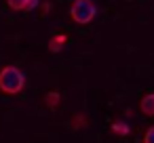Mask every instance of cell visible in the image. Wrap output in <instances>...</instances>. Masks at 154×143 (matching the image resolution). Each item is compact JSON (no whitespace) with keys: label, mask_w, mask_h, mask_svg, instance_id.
Segmentation results:
<instances>
[{"label":"cell","mask_w":154,"mask_h":143,"mask_svg":"<svg viewBox=\"0 0 154 143\" xmlns=\"http://www.w3.org/2000/svg\"><path fill=\"white\" fill-rule=\"evenodd\" d=\"M139 109H141V114H146V116H154V93H150V95H146V97L141 99Z\"/></svg>","instance_id":"cell-3"},{"label":"cell","mask_w":154,"mask_h":143,"mask_svg":"<svg viewBox=\"0 0 154 143\" xmlns=\"http://www.w3.org/2000/svg\"><path fill=\"white\" fill-rule=\"evenodd\" d=\"M26 84V76L21 74L19 67L15 65H7L0 70V91L7 93V95H17L23 91Z\"/></svg>","instance_id":"cell-1"},{"label":"cell","mask_w":154,"mask_h":143,"mask_svg":"<svg viewBox=\"0 0 154 143\" xmlns=\"http://www.w3.org/2000/svg\"><path fill=\"white\" fill-rule=\"evenodd\" d=\"M112 130L114 133H120V135H127L129 133V126L122 124V122H116V124H112Z\"/></svg>","instance_id":"cell-7"},{"label":"cell","mask_w":154,"mask_h":143,"mask_svg":"<svg viewBox=\"0 0 154 143\" xmlns=\"http://www.w3.org/2000/svg\"><path fill=\"white\" fill-rule=\"evenodd\" d=\"M45 101H47V105H49L51 109H55V107H57V101H59V93H55V91H51V93H47V97H45Z\"/></svg>","instance_id":"cell-6"},{"label":"cell","mask_w":154,"mask_h":143,"mask_svg":"<svg viewBox=\"0 0 154 143\" xmlns=\"http://www.w3.org/2000/svg\"><path fill=\"white\" fill-rule=\"evenodd\" d=\"M95 15H97V7L93 4V0H74V4L70 9V17L78 25L91 23L95 19Z\"/></svg>","instance_id":"cell-2"},{"label":"cell","mask_w":154,"mask_h":143,"mask_svg":"<svg viewBox=\"0 0 154 143\" xmlns=\"http://www.w3.org/2000/svg\"><path fill=\"white\" fill-rule=\"evenodd\" d=\"M7 4H9V9H13V11H30L32 0H7Z\"/></svg>","instance_id":"cell-5"},{"label":"cell","mask_w":154,"mask_h":143,"mask_svg":"<svg viewBox=\"0 0 154 143\" xmlns=\"http://www.w3.org/2000/svg\"><path fill=\"white\" fill-rule=\"evenodd\" d=\"M143 143H154V126H150L143 133Z\"/></svg>","instance_id":"cell-8"},{"label":"cell","mask_w":154,"mask_h":143,"mask_svg":"<svg viewBox=\"0 0 154 143\" xmlns=\"http://www.w3.org/2000/svg\"><path fill=\"white\" fill-rule=\"evenodd\" d=\"M66 42H68V36H66V34H55V36L51 38V42H49V51H51V53H59L61 44H66Z\"/></svg>","instance_id":"cell-4"}]
</instances>
